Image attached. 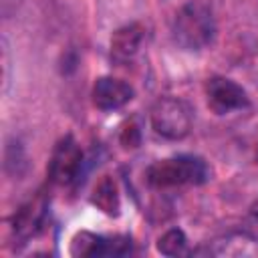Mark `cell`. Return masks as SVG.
<instances>
[{"label":"cell","mask_w":258,"mask_h":258,"mask_svg":"<svg viewBox=\"0 0 258 258\" xmlns=\"http://www.w3.org/2000/svg\"><path fill=\"white\" fill-rule=\"evenodd\" d=\"M173 42L189 52H198L208 48L216 36V18L212 4L206 0H189L185 2L171 24Z\"/></svg>","instance_id":"6da1fadb"},{"label":"cell","mask_w":258,"mask_h":258,"mask_svg":"<svg viewBox=\"0 0 258 258\" xmlns=\"http://www.w3.org/2000/svg\"><path fill=\"white\" fill-rule=\"evenodd\" d=\"M210 165L198 155H173L159 159L147 167L145 179L155 189H169L181 185H202L210 179Z\"/></svg>","instance_id":"7a4b0ae2"},{"label":"cell","mask_w":258,"mask_h":258,"mask_svg":"<svg viewBox=\"0 0 258 258\" xmlns=\"http://www.w3.org/2000/svg\"><path fill=\"white\" fill-rule=\"evenodd\" d=\"M151 127L157 135L169 141H179L191 131V107L177 97H161L149 111Z\"/></svg>","instance_id":"3957f363"},{"label":"cell","mask_w":258,"mask_h":258,"mask_svg":"<svg viewBox=\"0 0 258 258\" xmlns=\"http://www.w3.org/2000/svg\"><path fill=\"white\" fill-rule=\"evenodd\" d=\"M83 165V151L73 135H64L52 149L48 177L56 185H69L77 179Z\"/></svg>","instance_id":"277c9868"},{"label":"cell","mask_w":258,"mask_h":258,"mask_svg":"<svg viewBox=\"0 0 258 258\" xmlns=\"http://www.w3.org/2000/svg\"><path fill=\"white\" fill-rule=\"evenodd\" d=\"M206 97H208V107L216 115H226V113L250 107L248 93L238 83H234L232 79H226V77L208 79Z\"/></svg>","instance_id":"5b68a950"},{"label":"cell","mask_w":258,"mask_h":258,"mask_svg":"<svg viewBox=\"0 0 258 258\" xmlns=\"http://www.w3.org/2000/svg\"><path fill=\"white\" fill-rule=\"evenodd\" d=\"M131 252L127 236H101L93 232H79L71 242L73 256H125Z\"/></svg>","instance_id":"8992f818"},{"label":"cell","mask_w":258,"mask_h":258,"mask_svg":"<svg viewBox=\"0 0 258 258\" xmlns=\"http://www.w3.org/2000/svg\"><path fill=\"white\" fill-rule=\"evenodd\" d=\"M133 87L115 77H101L93 87V105L101 111H115L133 99Z\"/></svg>","instance_id":"52a82bcc"},{"label":"cell","mask_w":258,"mask_h":258,"mask_svg":"<svg viewBox=\"0 0 258 258\" xmlns=\"http://www.w3.org/2000/svg\"><path fill=\"white\" fill-rule=\"evenodd\" d=\"M143 40H145V28L139 22L121 26L111 36V56L119 62L131 60L141 50Z\"/></svg>","instance_id":"ba28073f"},{"label":"cell","mask_w":258,"mask_h":258,"mask_svg":"<svg viewBox=\"0 0 258 258\" xmlns=\"http://www.w3.org/2000/svg\"><path fill=\"white\" fill-rule=\"evenodd\" d=\"M44 210H46V204H44V200L40 196L34 198V200H28L12 218L14 236L18 240L32 238L40 230V224H42V218H44Z\"/></svg>","instance_id":"9c48e42d"},{"label":"cell","mask_w":258,"mask_h":258,"mask_svg":"<svg viewBox=\"0 0 258 258\" xmlns=\"http://www.w3.org/2000/svg\"><path fill=\"white\" fill-rule=\"evenodd\" d=\"M91 202L105 214L109 216H117L119 214V194H117V187L113 183L111 177H103L95 189H93V196H91Z\"/></svg>","instance_id":"30bf717a"},{"label":"cell","mask_w":258,"mask_h":258,"mask_svg":"<svg viewBox=\"0 0 258 258\" xmlns=\"http://www.w3.org/2000/svg\"><path fill=\"white\" fill-rule=\"evenodd\" d=\"M157 252L163 256H181L187 252V238L179 228H171L157 240Z\"/></svg>","instance_id":"8fae6325"},{"label":"cell","mask_w":258,"mask_h":258,"mask_svg":"<svg viewBox=\"0 0 258 258\" xmlns=\"http://www.w3.org/2000/svg\"><path fill=\"white\" fill-rule=\"evenodd\" d=\"M256 161H258V149H256Z\"/></svg>","instance_id":"7c38bea8"}]
</instances>
